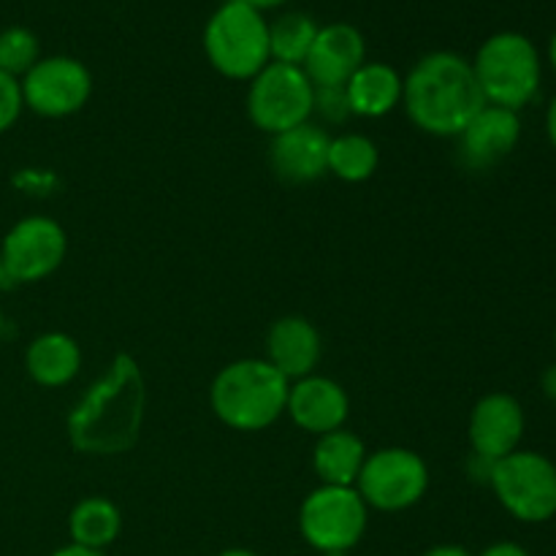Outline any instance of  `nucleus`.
Segmentation results:
<instances>
[{
	"label": "nucleus",
	"instance_id": "22",
	"mask_svg": "<svg viewBox=\"0 0 556 556\" xmlns=\"http://www.w3.org/2000/svg\"><path fill=\"white\" fill-rule=\"evenodd\" d=\"M318 22L302 11H288L269 22V54L271 63L299 65L302 68L313 49L315 36H318Z\"/></svg>",
	"mask_w": 556,
	"mask_h": 556
},
{
	"label": "nucleus",
	"instance_id": "31",
	"mask_svg": "<svg viewBox=\"0 0 556 556\" xmlns=\"http://www.w3.org/2000/svg\"><path fill=\"white\" fill-rule=\"evenodd\" d=\"M546 134H548V141H552V147L556 150V96H554V101L548 103V112H546Z\"/></svg>",
	"mask_w": 556,
	"mask_h": 556
},
{
	"label": "nucleus",
	"instance_id": "14",
	"mask_svg": "<svg viewBox=\"0 0 556 556\" xmlns=\"http://www.w3.org/2000/svg\"><path fill=\"white\" fill-rule=\"evenodd\" d=\"M286 413L299 429L320 438V434L345 427L351 416V400L337 380L307 375L302 380H293L288 389Z\"/></svg>",
	"mask_w": 556,
	"mask_h": 556
},
{
	"label": "nucleus",
	"instance_id": "34",
	"mask_svg": "<svg viewBox=\"0 0 556 556\" xmlns=\"http://www.w3.org/2000/svg\"><path fill=\"white\" fill-rule=\"evenodd\" d=\"M217 556H258V554L248 552V548H228V552H220Z\"/></svg>",
	"mask_w": 556,
	"mask_h": 556
},
{
	"label": "nucleus",
	"instance_id": "2",
	"mask_svg": "<svg viewBox=\"0 0 556 556\" xmlns=\"http://www.w3.org/2000/svg\"><path fill=\"white\" fill-rule=\"evenodd\" d=\"M402 106L424 134L456 139L486 101L470 60L456 52H429L405 76Z\"/></svg>",
	"mask_w": 556,
	"mask_h": 556
},
{
	"label": "nucleus",
	"instance_id": "27",
	"mask_svg": "<svg viewBox=\"0 0 556 556\" xmlns=\"http://www.w3.org/2000/svg\"><path fill=\"white\" fill-rule=\"evenodd\" d=\"M481 556H530V552L514 541H500V543H492L489 548H483Z\"/></svg>",
	"mask_w": 556,
	"mask_h": 556
},
{
	"label": "nucleus",
	"instance_id": "16",
	"mask_svg": "<svg viewBox=\"0 0 556 556\" xmlns=\"http://www.w3.org/2000/svg\"><path fill=\"white\" fill-rule=\"evenodd\" d=\"M331 136L320 125L302 123L291 130L271 136L269 161L280 179L291 185L315 182L329 172Z\"/></svg>",
	"mask_w": 556,
	"mask_h": 556
},
{
	"label": "nucleus",
	"instance_id": "8",
	"mask_svg": "<svg viewBox=\"0 0 556 556\" xmlns=\"http://www.w3.org/2000/svg\"><path fill=\"white\" fill-rule=\"evenodd\" d=\"M315 85L304 68L286 63H269L248 90V117L255 128L277 136L313 117Z\"/></svg>",
	"mask_w": 556,
	"mask_h": 556
},
{
	"label": "nucleus",
	"instance_id": "7",
	"mask_svg": "<svg viewBox=\"0 0 556 556\" xmlns=\"http://www.w3.org/2000/svg\"><path fill=\"white\" fill-rule=\"evenodd\" d=\"M369 508L356 486H324L304 497L299 508V532L315 552L342 554L358 546L367 532Z\"/></svg>",
	"mask_w": 556,
	"mask_h": 556
},
{
	"label": "nucleus",
	"instance_id": "17",
	"mask_svg": "<svg viewBox=\"0 0 556 556\" xmlns=\"http://www.w3.org/2000/svg\"><path fill=\"white\" fill-rule=\"evenodd\" d=\"M320 356H324V345H320L318 329L302 315H286V318H277L269 326L266 362L277 372L286 375L291 383L307 378V375H315Z\"/></svg>",
	"mask_w": 556,
	"mask_h": 556
},
{
	"label": "nucleus",
	"instance_id": "1",
	"mask_svg": "<svg viewBox=\"0 0 556 556\" xmlns=\"http://www.w3.org/2000/svg\"><path fill=\"white\" fill-rule=\"evenodd\" d=\"M144 410L147 383L141 367L128 353H117L109 372L71 410V445L87 456L125 454L139 440Z\"/></svg>",
	"mask_w": 556,
	"mask_h": 556
},
{
	"label": "nucleus",
	"instance_id": "25",
	"mask_svg": "<svg viewBox=\"0 0 556 556\" xmlns=\"http://www.w3.org/2000/svg\"><path fill=\"white\" fill-rule=\"evenodd\" d=\"M313 114H320L326 123H345L353 117L351 103H348L345 87H315Z\"/></svg>",
	"mask_w": 556,
	"mask_h": 556
},
{
	"label": "nucleus",
	"instance_id": "30",
	"mask_svg": "<svg viewBox=\"0 0 556 556\" xmlns=\"http://www.w3.org/2000/svg\"><path fill=\"white\" fill-rule=\"evenodd\" d=\"M239 3L250 5V9H255L264 14V11H269V9H280V5H286L288 0H239Z\"/></svg>",
	"mask_w": 556,
	"mask_h": 556
},
{
	"label": "nucleus",
	"instance_id": "15",
	"mask_svg": "<svg viewBox=\"0 0 556 556\" xmlns=\"http://www.w3.org/2000/svg\"><path fill=\"white\" fill-rule=\"evenodd\" d=\"M459 155L467 168H483L497 166L503 157H508L516 150L521 139V119L519 112H510L503 106H486L467 123V128L459 136Z\"/></svg>",
	"mask_w": 556,
	"mask_h": 556
},
{
	"label": "nucleus",
	"instance_id": "20",
	"mask_svg": "<svg viewBox=\"0 0 556 556\" xmlns=\"http://www.w3.org/2000/svg\"><path fill=\"white\" fill-rule=\"evenodd\" d=\"M367 445L345 427L320 434L313 448V470L324 486H356L358 472L367 462Z\"/></svg>",
	"mask_w": 556,
	"mask_h": 556
},
{
	"label": "nucleus",
	"instance_id": "5",
	"mask_svg": "<svg viewBox=\"0 0 556 556\" xmlns=\"http://www.w3.org/2000/svg\"><path fill=\"white\" fill-rule=\"evenodd\" d=\"M204 52L212 68L226 79H255L271 63L269 22L261 11L226 0L206 22Z\"/></svg>",
	"mask_w": 556,
	"mask_h": 556
},
{
	"label": "nucleus",
	"instance_id": "13",
	"mask_svg": "<svg viewBox=\"0 0 556 556\" xmlns=\"http://www.w3.org/2000/svg\"><path fill=\"white\" fill-rule=\"evenodd\" d=\"M364 63H367V41L362 30L348 22H331L318 27V36L302 68L315 87H345Z\"/></svg>",
	"mask_w": 556,
	"mask_h": 556
},
{
	"label": "nucleus",
	"instance_id": "12",
	"mask_svg": "<svg viewBox=\"0 0 556 556\" xmlns=\"http://www.w3.org/2000/svg\"><path fill=\"white\" fill-rule=\"evenodd\" d=\"M525 407L516 396L505 394V391L486 394L483 400L476 402L470 413L467 438H470L472 454L489 462L514 454V451H519L521 438H525Z\"/></svg>",
	"mask_w": 556,
	"mask_h": 556
},
{
	"label": "nucleus",
	"instance_id": "11",
	"mask_svg": "<svg viewBox=\"0 0 556 556\" xmlns=\"http://www.w3.org/2000/svg\"><path fill=\"white\" fill-rule=\"evenodd\" d=\"M25 109L49 119L81 112L92 96V76L81 60L68 54L41 58L20 79Z\"/></svg>",
	"mask_w": 556,
	"mask_h": 556
},
{
	"label": "nucleus",
	"instance_id": "28",
	"mask_svg": "<svg viewBox=\"0 0 556 556\" xmlns=\"http://www.w3.org/2000/svg\"><path fill=\"white\" fill-rule=\"evenodd\" d=\"M541 389H543V394L548 396V400L556 402V364H552V367H548L546 372H543Z\"/></svg>",
	"mask_w": 556,
	"mask_h": 556
},
{
	"label": "nucleus",
	"instance_id": "24",
	"mask_svg": "<svg viewBox=\"0 0 556 556\" xmlns=\"http://www.w3.org/2000/svg\"><path fill=\"white\" fill-rule=\"evenodd\" d=\"M41 60V41L30 27L11 25L0 30V71L22 79Z\"/></svg>",
	"mask_w": 556,
	"mask_h": 556
},
{
	"label": "nucleus",
	"instance_id": "37",
	"mask_svg": "<svg viewBox=\"0 0 556 556\" xmlns=\"http://www.w3.org/2000/svg\"><path fill=\"white\" fill-rule=\"evenodd\" d=\"M554 345H556V331H554Z\"/></svg>",
	"mask_w": 556,
	"mask_h": 556
},
{
	"label": "nucleus",
	"instance_id": "33",
	"mask_svg": "<svg viewBox=\"0 0 556 556\" xmlns=\"http://www.w3.org/2000/svg\"><path fill=\"white\" fill-rule=\"evenodd\" d=\"M548 63H552V68H554V74H556V30H554L552 41H548Z\"/></svg>",
	"mask_w": 556,
	"mask_h": 556
},
{
	"label": "nucleus",
	"instance_id": "3",
	"mask_svg": "<svg viewBox=\"0 0 556 556\" xmlns=\"http://www.w3.org/2000/svg\"><path fill=\"white\" fill-rule=\"evenodd\" d=\"M291 380L266 358H239L215 375L210 405L233 432H264L286 413Z\"/></svg>",
	"mask_w": 556,
	"mask_h": 556
},
{
	"label": "nucleus",
	"instance_id": "19",
	"mask_svg": "<svg viewBox=\"0 0 556 556\" xmlns=\"http://www.w3.org/2000/svg\"><path fill=\"white\" fill-rule=\"evenodd\" d=\"M25 369L33 383L41 386V389L68 386L81 369L79 342L63 331L38 334L25 351Z\"/></svg>",
	"mask_w": 556,
	"mask_h": 556
},
{
	"label": "nucleus",
	"instance_id": "10",
	"mask_svg": "<svg viewBox=\"0 0 556 556\" xmlns=\"http://www.w3.org/2000/svg\"><path fill=\"white\" fill-rule=\"evenodd\" d=\"M68 253L65 228L54 217L27 215L5 231L0 242L3 269L11 286H33L60 269Z\"/></svg>",
	"mask_w": 556,
	"mask_h": 556
},
{
	"label": "nucleus",
	"instance_id": "29",
	"mask_svg": "<svg viewBox=\"0 0 556 556\" xmlns=\"http://www.w3.org/2000/svg\"><path fill=\"white\" fill-rule=\"evenodd\" d=\"M52 556H103V552H92V548L76 546V543H68V546L58 548Z\"/></svg>",
	"mask_w": 556,
	"mask_h": 556
},
{
	"label": "nucleus",
	"instance_id": "23",
	"mask_svg": "<svg viewBox=\"0 0 556 556\" xmlns=\"http://www.w3.org/2000/svg\"><path fill=\"white\" fill-rule=\"evenodd\" d=\"M380 152L369 136L342 134L334 136L329 144V174L342 182H367L378 172Z\"/></svg>",
	"mask_w": 556,
	"mask_h": 556
},
{
	"label": "nucleus",
	"instance_id": "18",
	"mask_svg": "<svg viewBox=\"0 0 556 556\" xmlns=\"http://www.w3.org/2000/svg\"><path fill=\"white\" fill-rule=\"evenodd\" d=\"M402 90H405V79L389 63H364L345 85L353 117L367 119H378L394 112L402 103Z\"/></svg>",
	"mask_w": 556,
	"mask_h": 556
},
{
	"label": "nucleus",
	"instance_id": "6",
	"mask_svg": "<svg viewBox=\"0 0 556 556\" xmlns=\"http://www.w3.org/2000/svg\"><path fill=\"white\" fill-rule=\"evenodd\" d=\"M489 486L505 510L525 525L556 516V465L538 451H514L494 462Z\"/></svg>",
	"mask_w": 556,
	"mask_h": 556
},
{
	"label": "nucleus",
	"instance_id": "32",
	"mask_svg": "<svg viewBox=\"0 0 556 556\" xmlns=\"http://www.w3.org/2000/svg\"><path fill=\"white\" fill-rule=\"evenodd\" d=\"M424 556H472V554L462 546H434Z\"/></svg>",
	"mask_w": 556,
	"mask_h": 556
},
{
	"label": "nucleus",
	"instance_id": "36",
	"mask_svg": "<svg viewBox=\"0 0 556 556\" xmlns=\"http://www.w3.org/2000/svg\"><path fill=\"white\" fill-rule=\"evenodd\" d=\"M3 326H5V320H3V313H0V334H3Z\"/></svg>",
	"mask_w": 556,
	"mask_h": 556
},
{
	"label": "nucleus",
	"instance_id": "4",
	"mask_svg": "<svg viewBox=\"0 0 556 556\" xmlns=\"http://www.w3.org/2000/svg\"><path fill=\"white\" fill-rule=\"evenodd\" d=\"M470 63L483 101L492 106L519 112L527 103L535 101L538 90H541V52L525 33H494L478 47L476 60Z\"/></svg>",
	"mask_w": 556,
	"mask_h": 556
},
{
	"label": "nucleus",
	"instance_id": "21",
	"mask_svg": "<svg viewBox=\"0 0 556 556\" xmlns=\"http://www.w3.org/2000/svg\"><path fill=\"white\" fill-rule=\"evenodd\" d=\"M68 532L71 543H76V546L103 552L123 532V514H119V508L109 497L92 494V497L79 500L74 505L68 516Z\"/></svg>",
	"mask_w": 556,
	"mask_h": 556
},
{
	"label": "nucleus",
	"instance_id": "35",
	"mask_svg": "<svg viewBox=\"0 0 556 556\" xmlns=\"http://www.w3.org/2000/svg\"><path fill=\"white\" fill-rule=\"evenodd\" d=\"M5 282H9V277H5V269H3V255H0V288H3Z\"/></svg>",
	"mask_w": 556,
	"mask_h": 556
},
{
	"label": "nucleus",
	"instance_id": "9",
	"mask_svg": "<svg viewBox=\"0 0 556 556\" xmlns=\"http://www.w3.org/2000/svg\"><path fill=\"white\" fill-rule=\"evenodd\" d=\"M429 489V467L421 454L410 448H380L367 454L362 472H358L356 492L367 503V508L383 514H400L424 500Z\"/></svg>",
	"mask_w": 556,
	"mask_h": 556
},
{
	"label": "nucleus",
	"instance_id": "26",
	"mask_svg": "<svg viewBox=\"0 0 556 556\" xmlns=\"http://www.w3.org/2000/svg\"><path fill=\"white\" fill-rule=\"evenodd\" d=\"M22 109H25V101H22L20 79L0 71V134L14 128Z\"/></svg>",
	"mask_w": 556,
	"mask_h": 556
}]
</instances>
